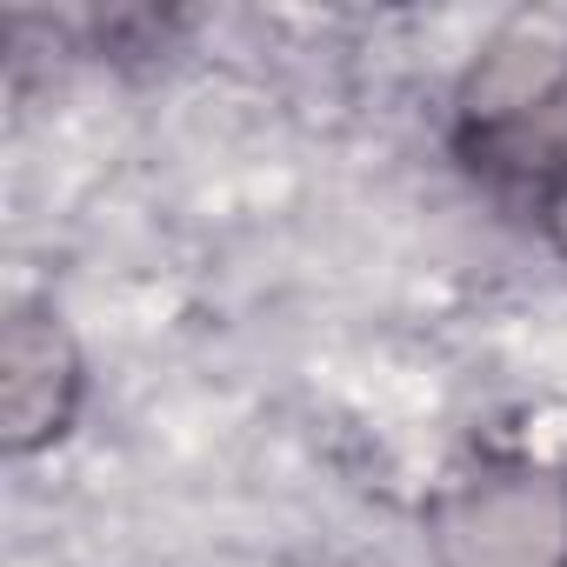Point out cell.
<instances>
[{"label": "cell", "mask_w": 567, "mask_h": 567, "mask_svg": "<svg viewBox=\"0 0 567 567\" xmlns=\"http://www.w3.org/2000/svg\"><path fill=\"white\" fill-rule=\"evenodd\" d=\"M427 567H567V467L527 447H481L421 507Z\"/></svg>", "instance_id": "cell-2"}, {"label": "cell", "mask_w": 567, "mask_h": 567, "mask_svg": "<svg viewBox=\"0 0 567 567\" xmlns=\"http://www.w3.org/2000/svg\"><path fill=\"white\" fill-rule=\"evenodd\" d=\"M534 227H540V240L554 247V260L567 267V181H560V187H547V194L534 200Z\"/></svg>", "instance_id": "cell-4"}, {"label": "cell", "mask_w": 567, "mask_h": 567, "mask_svg": "<svg viewBox=\"0 0 567 567\" xmlns=\"http://www.w3.org/2000/svg\"><path fill=\"white\" fill-rule=\"evenodd\" d=\"M87 348L54 301H14L0 321V454L34 461L81 427Z\"/></svg>", "instance_id": "cell-3"}, {"label": "cell", "mask_w": 567, "mask_h": 567, "mask_svg": "<svg viewBox=\"0 0 567 567\" xmlns=\"http://www.w3.org/2000/svg\"><path fill=\"white\" fill-rule=\"evenodd\" d=\"M447 147L494 194L540 200L567 181V14H514L481 41L454 81Z\"/></svg>", "instance_id": "cell-1"}]
</instances>
